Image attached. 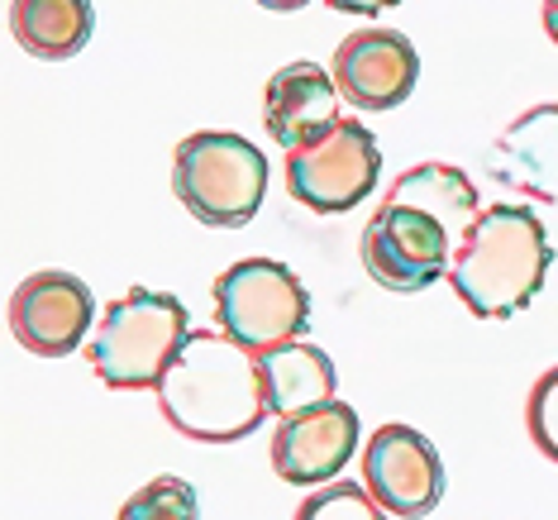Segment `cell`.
<instances>
[{
    "mask_svg": "<svg viewBox=\"0 0 558 520\" xmlns=\"http://www.w3.org/2000/svg\"><path fill=\"white\" fill-rule=\"evenodd\" d=\"M158 406L177 435L196 444H234L263 425L268 391H263L258 353L234 344L225 329H192L182 353L158 383Z\"/></svg>",
    "mask_w": 558,
    "mask_h": 520,
    "instance_id": "1",
    "label": "cell"
},
{
    "mask_svg": "<svg viewBox=\"0 0 558 520\" xmlns=\"http://www.w3.org/2000/svg\"><path fill=\"white\" fill-rule=\"evenodd\" d=\"M554 244L530 206H487L453 253L449 287L477 321H511L539 297Z\"/></svg>",
    "mask_w": 558,
    "mask_h": 520,
    "instance_id": "2",
    "label": "cell"
},
{
    "mask_svg": "<svg viewBox=\"0 0 558 520\" xmlns=\"http://www.w3.org/2000/svg\"><path fill=\"white\" fill-rule=\"evenodd\" d=\"M186 335L192 321L172 291L134 287L106 306L96 335L86 339V359L110 391H158Z\"/></svg>",
    "mask_w": 558,
    "mask_h": 520,
    "instance_id": "3",
    "label": "cell"
},
{
    "mask_svg": "<svg viewBox=\"0 0 558 520\" xmlns=\"http://www.w3.org/2000/svg\"><path fill=\"white\" fill-rule=\"evenodd\" d=\"M172 192L210 230H244L268 196V158L244 134L201 130L177 144Z\"/></svg>",
    "mask_w": 558,
    "mask_h": 520,
    "instance_id": "4",
    "label": "cell"
},
{
    "mask_svg": "<svg viewBox=\"0 0 558 520\" xmlns=\"http://www.w3.org/2000/svg\"><path fill=\"white\" fill-rule=\"evenodd\" d=\"M215 325L248 353L282 349L306 335L311 291L277 258H244L215 277Z\"/></svg>",
    "mask_w": 558,
    "mask_h": 520,
    "instance_id": "5",
    "label": "cell"
},
{
    "mask_svg": "<svg viewBox=\"0 0 558 520\" xmlns=\"http://www.w3.org/2000/svg\"><path fill=\"white\" fill-rule=\"evenodd\" d=\"M377 177H383V148L359 120H339L320 144L287 154V192L315 215H344L363 206Z\"/></svg>",
    "mask_w": 558,
    "mask_h": 520,
    "instance_id": "6",
    "label": "cell"
},
{
    "mask_svg": "<svg viewBox=\"0 0 558 520\" xmlns=\"http://www.w3.org/2000/svg\"><path fill=\"white\" fill-rule=\"evenodd\" d=\"M363 268L377 287L387 291H425L453 268V234L444 230L429 210L405 206V201H387L377 215L363 225Z\"/></svg>",
    "mask_w": 558,
    "mask_h": 520,
    "instance_id": "7",
    "label": "cell"
},
{
    "mask_svg": "<svg viewBox=\"0 0 558 520\" xmlns=\"http://www.w3.org/2000/svg\"><path fill=\"white\" fill-rule=\"evenodd\" d=\"M363 487L397 520H421L444 501V459L421 430L383 425L363 449Z\"/></svg>",
    "mask_w": 558,
    "mask_h": 520,
    "instance_id": "8",
    "label": "cell"
},
{
    "mask_svg": "<svg viewBox=\"0 0 558 520\" xmlns=\"http://www.w3.org/2000/svg\"><path fill=\"white\" fill-rule=\"evenodd\" d=\"M96 321V297L82 277L48 268L24 277L10 297V329L29 353L39 359H68L77 344L92 335Z\"/></svg>",
    "mask_w": 558,
    "mask_h": 520,
    "instance_id": "9",
    "label": "cell"
},
{
    "mask_svg": "<svg viewBox=\"0 0 558 520\" xmlns=\"http://www.w3.org/2000/svg\"><path fill=\"white\" fill-rule=\"evenodd\" d=\"M359 411L339 397L311 406V411L282 415V425L272 435V473L306 492L325 487L359 454Z\"/></svg>",
    "mask_w": 558,
    "mask_h": 520,
    "instance_id": "10",
    "label": "cell"
},
{
    "mask_svg": "<svg viewBox=\"0 0 558 520\" xmlns=\"http://www.w3.org/2000/svg\"><path fill=\"white\" fill-rule=\"evenodd\" d=\"M329 72L353 110H397L421 82V53L397 29H359L335 48Z\"/></svg>",
    "mask_w": 558,
    "mask_h": 520,
    "instance_id": "11",
    "label": "cell"
},
{
    "mask_svg": "<svg viewBox=\"0 0 558 520\" xmlns=\"http://www.w3.org/2000/svg\"><path fill=\"white\" fill-rule=\"evenodd\" d=\"M263 124H268L272 144L296 154L339 124V86L335 72H325L320 62H287L282 72H272L263 86Z\"/></svg>",
    "mask_w": 558,
    "mask_h": 520,
    "instance_id": "12",
    "label": "cell"
},
{
    "mask_svg": "<svg viewBox=\"0 0 558 520\" xmlns=\"http://www.w3.org/2000/svg\"><path fill=\"white\" fill-rule=\"evenodd\" d=\"M487 172L520 196L558 206V100L530 106L506 124L487 154Z\"/></svg>",
    "mask_w": 558,
    "mask_h": 520,
    "instance_id": "13",
    "label": "cell"
},
{
    "mask_svg": "<svg viewBox=\"0 0 558 520\" xmlns=\"http://www.w3.org/2000/svg\"><path fill=\"white\" fill-rule=\"evenodd\" d=\"M263 367V391H268V411L272 415H296L311 411V406L335 401V359L320 344H306V339H291L282 349L258 353Z\"/></svg>",
    "mask_w": 558,
    "mask_h": 520,
    "instance_id": "14",
    "label": "cell"
},
{
    "mask_svg": "<svg viewBox=\"0 0 558 520\" xmlns=\"http://www.w3.org/2000/svg\"><path fill=\"white\" fill-rule=\"evenodd\" d=\"M10 29H15L24 53L44 62H62V58H77L92 44L96 10L92 0H15L10 5Z\"/></svg>",
    "mask_w": 558,
    "mask_h": 520,
    "instance_id": "15",
    "label": "cell"
},
{
    "mask_svg": "<svg viewBox=\"0 0 558 520\" xmlns=\"http://www.w3.org/2000/svg\"><path fill=\"white\" fill-rule=\"evenodd\" d=\"M387 201H405V206L429 210L444 230L453 234V244H463L468 230L477 225V186L473 177L449 168V162H421V168H405L397 182L387 186Z\"/></svg>",
    "mask_w": 558,
    "mask_h": 520,
    "instance_id": "16",
    "label": "cell"
},
{
    "mask_svg": "<svg viewBox=\"0 0 558 520\" xmlns=\"http://www.w3.org/2000/svg\"><path fill=\"white\" fill-rule=\"evenodd\" d=\"M291 520H391V511L367 487H359V482L335 477V482H325V487L306 492V501L296 506Z\"/></svg>",
    "mask_w": 558,
    "mask_h": 520,
    "instance_id": "17",
    "label": "cell"
},
{
    "mask_svg": "<svg viewBox=\"0 0 558 520\" xmlns=\"http://www.w3.org/2000/svg\"><path fill=\"white\" fill-rule=\"evenodd\" d=\"M116 520H201L196 487L186 477H154L120 506Z\"/></svg>",
    "mask_w": 558,
    "mask_h": 520,
    "instance_id": "18",
    "label": "cell"
},
{
    "mask_svg": "<svg viewBox=\"0 0 558 520\" xmlns=\"http://www.w3.org/2000/svg\"><path fill=\"white\" fill-rule=\"evenodd\" d=\"M525 430H530V439H535V449L544 459L558 463V363L544 377H535V387H530Z\"/></svg>",
    "mask_w": 558,
    "mask_h": 520,
    "instance_id": "19",
    "label": "cell"
},
{
    "mask_svg": "<svg viewBox=\"0 0 558 520\" xmlns=\"http://www.w3.org/2000/svg\"><path fill=\"white\" fill-rule=\"evenodd\" d=\"M391 5H401V0H329V10H339V15H383Z\"/></svg>",
    "mask_w": 558,
    "mask_h": 520,
    "instance_id": "20",
    "label": "cell"
},
{
    "mask_svg": "<svg viewBox=\"0 0 558 520\" xmlns=\"http://www.w3.org/2000/svg\"><path fill=\"white\" fill-rule=\"evenodd\" d=\"M544 34L558 44V0H544Z\"/></svg>",
    "mask_w": 558,
    "mask_h": 520,
    "instance_id": "21",
    "label": "cell"
},
{
    "mask_svg": "<svg viewBox=\"0 0 558 520\" xmlns=\"http://www.w3.org/2000/svg\"><path fill=\"white\" fill-rule=\"evenodd\" d=\"M258 5H268V10H282V15H287V10H306L311 0H258Z\"/></svg>",
    "mask_w": 558,
    "mask_h": 520,
    "instance_id": "22",
    "label": "cell"
}]
</instances>
